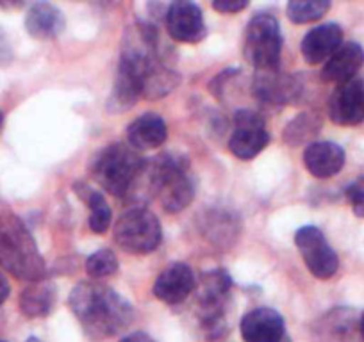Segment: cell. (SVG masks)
<instances>
[{
  "label": "cell",
  "instance_id": "obj_1",
  "mask_svg": "<svg viewBox=\"0 0 364 342\" xmlns=\"http://www.w3.org/2000/svg\"><path fill=\"white\" fill-rule=\"evenodd\" d=\"M70 309L91 338L113 337L134 319V310L127 299L93 282L75 285L70 294Z\"/></svg>",
  "mask_w": 364,
  "mask_h": 342
},
{
  "label": "cell",
  "instance_id": "obj_2",
  "mask_svg": "<svg viewBox=\"0 0 364 342\" xmlns=\"http://www.w3.org/2000/svg\"><path fill=\"white\" fill-rule=\"evenodd\" d=\"M141 179L149 184L150 193L159 197L161 205L168 212H181L193 202L195 180L190 173L186 157L163 153L154 160H146Z\"/></svg>",
  "mask_w": 364,
  "mask_h": 342
},
{
  "label": "cell",
  "instance_id": "obj_3",
  "mask_svg": "<svg viewBox=\"0 0 364 342\" xmlns=\"http://www.w3.org/2000/svg\"><path fill=\"white\" fill-rule=\"evenodd\" d=\"M0 267L31 284L41 282L47 273L33 236L13 214H0Z\"/></svg>",
  "mask_w": 364,
  "mask_h": 342
},
{
  "label": "cell",
  "instance_id": "obj_4",
  "mask_svg": "<svg viewBox=\"0 0 364 342\" xmlns=\"http://www.w3.org/2000/svg\"><path fill=\"white\" fill-rule=\"evenodd\" d=\"M146 160L127 143H113L97 153L91 175L113 197H127L138 184Z\"/></svg>",
  "mask_w": 364,
  "mask_h": 342
},
{
  "label": "cell",
  "instance_id": "obj_5",
  "mask_svg": "<svg viewBox=\"0 0 364 342\" xmlns=\"http://www.w3.org/2000/svg\"><path fill=\"white\" fill-rule=\"evenodd\" d=\"M243 54L259 72L279 70L282 54V34L273 15H255L245 31Z\"/></svg>",
  "mask_w": 364,
  "mask_h": 342
},
{
  "label": "cell",
  "instance_id": "obj_6",
  "mask_svg": "<svg viewBox=\"0 0 364 342\" xmlns=\"http://www.w3.org/2000/svg\"><path fill=\"white\" fill-rule=\"evenodd\" d=\"M161 237L163 230L159 219L141 205L129 209L114 226V241L129 253H150L159 246Z\"/></svg>",
  "mask_w": 364,
  "mask_h": 342
},
{
  "label": "cell",
  "instance_id": "obj_7",
  "mask_svg": "<svg viewBox=\"0 0 364 342\" xmlns=\"http://www.w3.org/2000/svg\"><path fill=\"white\" fill-rule=\"evenodd\" d=\"M295 244L313 277L320 278V280H328L334 277L339 267L338 255L328 246L320 228L316 226L299 228L295 233Z\"/></svg>",
  "mask_w": 364,
  "mask_h": 342
},
{
  "label": "cell",
  "instance_id": "obj_8",
  "mask_svg": "<svg viewBox=\"0 0 364 342\" xmlns=\"http://www.w3.org/2000/svg\"><path fill=\"white\" fill-rule=\"evenodd\" d=\"M269 134L266 123L257 113L248 109L237 111L234 116V131L229 139V150L241 160L257 157L268 146Z\"/></svg>",
  "mask_w": 364,
  "mask_h": 342
},
{
  "label": "cell",
  "instance_id": "obj_9",
  "mask_svg": "<svg viewBox=\"0 0 364 342\" xmlns=\"http://www.w3.org/2000/svg\"><path fill=\"white\" fill-rule=\"evenodd\" d=\"M230 277L222 270L204 275L198 289V316L205 330H216L222 323L223 307L230 291Z\"/></svg>",
  "mask_w": 364,
  "mask_h": 342
},
{
  "label": "cell",
  "instance_id": "obj_10",
  "mask_svg": "<svg viewBox=\"0 0 364 342\" xmlns=\"http://www.w3.org/2000/svg\"><path fill=\"white\" fill-rule=\"evenodd\" d=\"M164 23L171 40L178 43H198L208 34L200 6L186 0H178L168 6Z\"/></svg>",
  "mask_w": 364,
  "mask_h": 342
},
{
  "label": "cell",
  "instance_id": "obj_11",
  "mask_svg": "<svg viewBox=\"0 0 364 342\" xmlns=\"http://www.w3.org/2000/svg\"><path fill=\"white\" fill-rule=\"evenodd\" d=\"M328 118L341 127H355L364 121V82L352 79L336 86L328 100Z\"/></svg>",
  "mask_w": 364,
  "mask_h": 342
},
{
  "label": "cell",
  "instance_id": "obj_12",
  "mask_svg": "<svg viewBox=\"0 0 364 342\" xmlns=\"http://www.w3.org/2000/svg\"><path fill=\"white\" fill-rule=\"evenodd\" d=\"M240 330L245 342H281L286 337V321L277 310L259 307L245 314Z\"/></svg>",
  "mask_w": 364,
  "mask_h": 342
},
{
  "label": "cell",
  "instance_id": "obj_13",
  "mask_svg": "<svg viewBox=\"0 0 364 342\" xmlns=\"http://www.w3.org/2000/svg\"><path fill=\"white\" fill-rule=\"evenodd\" d=\"M197 282H195L193 270L188 264H171L168 266L154 282V296L168 305H177L188 299V296L195 291Z\"/></svg>",
  "mask_w": 364,
  "mask_h": 342
},
{
  "label": "cell",
  "instance_id": "obj_14",
  "mask_svg": "<svg viewBox=\"0 0 364 342\" xmlns=\"http://www.w3.org/2000/svg\"><path fill=\"white\" fill-rule=\"evenodd\" d=\"M364 65V50L360 45L348 41L343 43L331 57L325 61L321 79L331 84H345L355 79L357 72Z\"/></svg>",
  "mask_w": 364,
  "mask_h": 342
},
{
  "label": "cell",
  "instance_id": "obj_15",
  "mask_svg": "<svg viewBox=\"0 0 364 342\" xmlns=\"http://www.w3.org/2000/svg\"><path fill=\"white\" fill-rule=\"evenodd\" d=\"M304 164L316 179H331L345 166V150L331 141H314L304 152Z\"/></svg>",
  "mask_w": 364,
  "mask_h": 342
},
{
  "label": "cell",
  "instance_id": "obj_16",
  "mask_svg": "<svg viewBox=\"0 0 364 342\" xmlns=\"http://www.w3.org/2000/svg\"><path fill=\"white\" fill-rule=\"evenodd\" d=\"M343 45V31L338 23H323L304 36L302 55L309 65H320L327 61Z\"/></svg>",
  "mask_w": 364,
  "mask_h": 342
},
{
  "label": "cell",
  "instance_id": "obj_17",
  "mask_svg": "<svg viewBox=\"0 0 364 342\" xmlns=\"http://www.w3.org/2000/svg\"><path fill=\"white\" fill-rule=\"evenodd\" d=\"M166 123L163 118L154 113L141 114L127 127V145L138 152L157 148L166 141Z\"/></svg>",
  "mask_w": 364,
  "mask_h": 342
},
{
  "label": "cell",
  "instance_id": "obj_18",
  "mask_svg": "<svg viewBox=\"0 0 364 342\" xmlns=\"http://www.w3.org/2000/svg\"><path fill=\"white\" fill-rule=\"evenodd\" d=\"M26 29L36 40H54L65 29V16L55 6L40 2L27 11Z\"/></svg>",
  "mask_w": 364,
  "mask_h": 342
},
{
  "label": "cell",
  "instance_id": "obj_19",
  "mask_svg": "<svg viewBox=\"0 0 364 342\" xmlns=\"http://www.w3.org/2000/svg\"><path fill=\"white\" fill-rule=\"evenodd\" d=\"M279 70L273 72H261L254 86V92L262 102L282 104L289 100L295 92V84L288 77L277 75Z\"/></svg>",
  "mask_w": 364,
  "mask_h": 342
},
{
  "label": "cell",
  "instance_id": "obj_20",
  "mask_svg": "<svg viewBox=\"0 0 364 342\" xmlns=\"http://www.w3.org/2000/svg\"><path fill=\"white\" fill-rule=\"evenodd\" d=\"M54 296L50 285L33 282L20 294V309L27 317H45L54 307Z\"/></svg>",
  "mask_w": 364,
  "mask_h": 342
},
{
  "label": "cell",
  "instance_id": "obj_21",
  "mask_svg": "<svg viewBox=\"0 0 364 342\" xmlns=\"http://www.w3.org/2000/svg\"><path fill=\"white\" fill-rule=\"evenodd\" d=\"M79 197L86 202V205L90 207V228L91 232L95 233H106L111 226V207L106 202V198L100 193L93 189H87L82 187V193H79Z\"/></svg>",
  "mask_w": 364,
  "mask_h": 342
},
{
  "label": "cell",
  "instance_id": "obj_22",
  "mask_svg": "<svg viewBox=\"0 0 364 342\" xmlns=\"http://www.w3.org/2000/svg\"><path fill=\"white\" fill-rule=\"evenodd\" d=\"M328 8H331V2H327V0H293L288 4L286 13L293 23L302 26V23L320 20L328 11Z\"/></svg>",
  "mask_w": 364,
  "mask_h": 342
},
{
  "label": "cell",
  "instance_id": "obj_23",
  "mask_svg": "<svg viewBox=\"0 0 364 342\" xmlns=\"http://www.w3.org/2000/svg\"><path fill=\"white\" fill-rule=\"evenodd\" d=\"M86 271L91 278H106L118 271L117 255L111 250H99L91 253L86 260Z\"/></svg>",
  "mask_w": 364,
  "mask_h": 342
},
{
  "label": "cell",
  "instance_id": "obj_24",
  "mask_svg": "<svg viewBox=\"0 0 364 342\" xmlns=\"http://www.w3.org/2000/svg\"><path fill=\"white\" fill-rule=\"evenodd\" d=\"M346 198H348L352 211L357 218H364V177L352 182L346 189Z\"/></svg>",
  "mask_w": 364,
  "mask_h": 342
},
{
  "label": "cell",
  "instance_id": "obj_25",
  "mask_svg": "<svg viewBox=\"0 0 364 342\" xmlns=\"http://www.w3.org/2000/svg\"><path fill=\"white\" fill-rule=\"evenodd\" d=\"M248 6L247 0H215L213 2V9L223 15H232V13L243 11Z\"/></svg>",
  "mask_w": 364,
  "mask_h": 342
},
{
  "label": "cell",
  "instance_id": "obj_26",
  "mask_svg": "<svg viewBox=\"0 0 364 342\" xmlns=\"http://www.w3.org/2000/svg\"><path fill=\"white\" fill-rule=\"evenodd\" d=\"M11 59V48H9L8 40L2 33H0V65H4Z\"/></svg>",
  "mask_w": 364,
  "mask_h": 342
},
{
  "label": "cell",
  "instance_id": "obj_27",
  "mask_svg": "<svg viewBox=\"0 0 364 342\" xmlns=\"http://www.w3.org/2000/svg\"><path fill=\"white\" fill-rule=\"evenodd\" d=\"M120 342H156L149 333L145 331H134V333H129L122 338Z\"/></svg>",
  "mask_w": 364,
  "mask_h": 342
},
{
  "label": "cell",
  "instance_id": "obj_28",
  "mask_svg": "<svg viewBox=\"0 0 364 342\" xmlns=\"http://www.w3.org/2000/svg\"><path fill=\"white\" fill-rule=\"evenodd\" d=\"M9 296V282L4 275L0 273V305L8 299Z\"/></svg>",
  "mask_w": 364,
  "mask_h": 342
},
{
  "label": "cell",
  "instance_id": "obj_29",
  "mask_svg": "<svg viewBox=\"0 0 364 342\" xmlns=\"http://www.w3.org/2000/svg\"><path fill=\"white\" fill-rule=\"evenodd\" d=\"M360 333H363V338H364V314L363 317H360Z\"/></svg>",
  "mask_w": 364,
  "mask_h": 342
},
{
  "label": "cell",
  "instance_id": "obj_30",
  "mask_svg": "<svg viewBox=\"0 0 364 342\" xmlns=\"http://www.w3.org/2000/svg\"><path fill=\"white\" fill-rule=\"evenodd\" d=\"M27 342H41L40 338H36V337H31V338H27Z\"/></svg>",
  "mask_w": 364,
  "mask_h": 342
},
{
  "label": "cell",
  "instance_id": "obj_31",
  "mask_svg": "<svg viewBox=\"0 0 364 342\" xmlns=\"http://www.w3.org/2000/svg\"><path fill=\"white\" fill-rule=\"evenodd\" d=\"M2 123H4V116H2V113H0V128H2Z\"/></svg>",
  "mask_w": 364,
  "mask_h": 342
},
{
  "label": "cell",
  "instance_id": "obj_32",
  "mask_svg": "<svg viewBox=\"0 0 364 342\" xmlns=\"http://www.w3.org/2000/svg\"><path fill=\"white\" fill-rule=\"evenodd\" d=\"M281 342H289V338H288V337H284V338H282Z\"/></svg>",
  "mask_w": 364,
  "mask_h": 342
},
{
  "label": "cell",
  "instance_id": "obj_33",
  "mask_svg": "<svg viewBox=\"0 0 364 342\" xmlns=\"http://www.w3.org/2000/svg\"><path fill=\"white\" fill-rule=\"evenodd\" d=\"M0 342H6V341H0Z\"/></svg>",
  "mask_w": 364,
  "mask_h": 342
}]
</instances>
